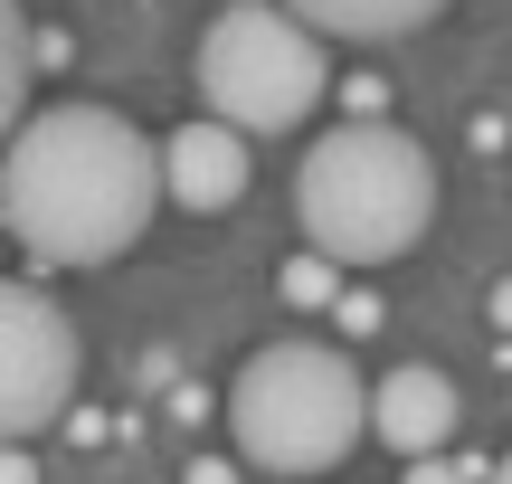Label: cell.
I'll use <instances>...</instances> for the list:
<instances>
[{"label":"cell","mask_w":512,"mask_h":484,"mask_svg":"<svg viewBox=\"0 0 512 484\" xmlns=\"http://www.w3.org/2000/svg\"><path fill=\"white\" fill-rule=\"evenodd\" d=\"M162 209L152 133L114 105H48L0 133V228L38 266H114Z\"/></svg>","instance_id":"obj_1"},{"label":"cell","mask_w":512,"mask_h":484,"mask_svg":"<svg viewBox=\"0 0 512 484\" xmlns=\"http://www.w3.org/2000/svg\"><path fill=\"white\" fill-rule=\"evenodd\" d=\"M294 228L304 247H323L332 266H389L437 228V162L408 124L389 114H351L294 171Z\"/></svg>","instance_id":"obj_2"},{"label":"cell","mask_w":512,"mask_h":484,"mask_svg":"<svg viewBox=\"0 0 512 484\" xmlns=\"http://www.w3.org/2000/svg\"><path fill=\"white\" fill-rule=\"evenodd\" d=\"M228 428L256 475H332L370 437V380L332 342H266L238 361Z\"/></svg>","instance_id":"obj_3"},{"label":"cell","mask_w":512,"mask_h":484,"mask_svg":"<svg viewBox=\"0 0 512 484\" xmlns=\"http://www.w3.org/2000/svg\"><path fill=\"white\" fill-rule=\"evenodd\" d=\"M332 95L323 29L285 10V0H228L200 38V105L238 133H294Z\"/></svg>","instance_id":"obj_4"},{"label":"cell","mask_w":512,"mask_h":484,"mask_svg":"<svg viewBox=\"0 0 512 484\" xmlns=\"http://www.w3.org/2000/svg\"><path fill=\"white\" fill-rule=\"evenodd\" d=\"M67 399H76V323H67V304H48L38 285L0 276V437L57 428Z\"/></svg>","instance_id":"obj_5"},{"label":"cell","mask_w":512,"mask_h":484,"mask_svg":"<svg viewBox=\"0 0 512 484\" xmlns=\"http://www.w3.org/2000/svg\"><path fill=\"white\" fill-rule=\"evenodd\" d=\"M152 162H162V190L181 209H238L247 181H256V152L238 124H219V114H200V124H171V143H152Z\"/></svg>","instance_id":"obj_6"},{"label":"cell","mask_w":512,"mask_h":484,"mask_svg":"<svg viewBox=\"0 0 512 484\" xmlns=\"http://www.w3.org/2000/svg\"><path fill=\"white\" fill-rule=\"evenodd\" d=\"M456 418H465V399H456V380H446L437 361H399V371L370 380V437H380L389 456L446 447V437H456Z\"/></svg>","instance_id":"obj_7"},{"label":"cell","mask_w":512,"mask_h":484,"mask_svg":"<svg viewBox=\"0 0 512 484\" xmlns=\"http://www.w3.org/2000/svg\"><path fill=\"white\" fill-rule=\"evenodd\" d=\"M304 29L323 38H351V48H389V38H418L446 0H285Z\"/></svg>","instance_id":"obj_8"},{"label":"cell","mask_w":512,"mask_h":484,"mask_svg":"<svg viewBox=\"0 0 512 484\" xmlns=\"http://www.w3.org/2000/svg\"><path fill=\"white\" fill-rule=\"evenodd\" d=\"M19 95H29V19L19 0H0V133L19 124Z\"/></svg>","instance_id":"obj_9"},{"label":"cell","mask_w":512,"mask_h":484,"mask_svg":"<svg viewBox=\"0 0 512 484\" xmlns=\"http://www.w3.org/2000/svg\"><path fill=\"white\" fill-rule=\"evenodd\" d=\"M275 295H285L294 314H323V304L342 295V266H332L323 247H304V257H285V276H275Z\"/></svg>","instance_id":"obj_10"},{"label":"cell","mask_w":512,"mask_h":484,"mask_svg":"<svg viewBox=\"0 0 512 484\" xmlns=\"http://www.w3.org/2000/svg\"><path fill=\"white\" fill-rule=\"evenodd\" d=\"M399 466L418 475V484H484V475H494L484 456H446V447H427V456H399Z\"/></svg>","instance_id":"obj_11"},{"label":"cell","mask_w":512,"mask_h":484,"mask_svg":"<svg viewBox=\"0 0 512 484\" xmlns=\"http://www.w3.org/2000/svg\"><path fill=\"white\" fill-rule=\"evenodd\" d=\"M323 314H332V323H342V333H351V342H361V333H380V295H370V285H342V295H332V304H323Z\"/></svg>","instance_id":"obj_12"},{"label":"cell","mask_w":512,"mask_h":484,"mask_svg":"<svg viewBox=\"0 0 512 484\" xmlns=\"http://www.w3.org/2000/svg\"><path fill=\"white\" fill-rule=\"evenodd\" d=\"M380 95H389L380 76H342V105H351V114H380Z\"/></svg>","instance_id":"obj_13"},{"label":"cell","mask_w":512,"mask_h":484,"mask_svg":"<svg viewBox=\"0 0 512 484\" xmlns=\"http://www.w3.org/2000/svg\"><path fill=\"white\" fill-rule=\"evenodd\" d=\"M19 447H29V437H0V484H29L38 475V456H19Z\"/></svg>","instance_id":"obj_14"},{"label":"cell","mask_w":512,"mask_h":484,"mask_svg":"<svg viewBox=\"0 0 512 484\" xmlns=\"http://www.w3.org/2000/svg\"><path fill=\"white\" fill-rule=\"evenodd\" d=\"M494 323H503V333H512V276L494 285Z\"/></svg>","instance_id":"obj_15"},{"label":"cell","mask_w":512,"mask_h":484,"mask_svg":"<svg viewBox=\"0 0 512 484\" xmlns=\"http://www.w3.org/2000/svg\"><path fill=\"white\" fill-rule=\"evenodd\" d=\"M494 475H503V484H512V456H494Z\"/></svg>","instance_id":"obj_16"}]
</instances>
